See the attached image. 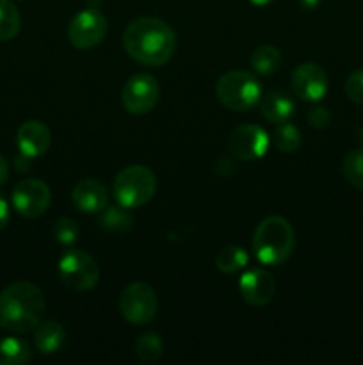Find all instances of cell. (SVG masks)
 <instances>
[{
    "label": "cell",
    "mask_w": 363,
    "mask_h": 365,
    "mask_svg": "<svg viewBox=\"0 0 363 365\" xmlns=\"http://www.w3.org/2000/svg\"><path fill=\"white\" fill-rule=\"evenodd\" d=\"M249 255L241 246H224L216 255V266L224 274H237L248 267Z\"/></svg>",
    "instance_id": "19"
},
{
    "label": "cell",
    "mask_w": 363,
    "mask_h": 365,
    "mask_svg": "<svg viewBox=\"0 0 363 365\" xmlns=\"http://www.w3.org/2000/svg\"><path fill=\"white\" fill-rule=\"evenodd\" d=\"M9 220H11L9 203H7V200L0 195V230H4V228L9 225Z\"/></svg>",
    "instance_id": "29"
},
{
    "label": "cell",
    "mask_w": 363,
    "mask_h": 365,
    "mask_svg": "<svg viewBox=\"0 0 363 365\" xmlns=\"http://www.w3.org/2000/svg\"><path fill=\"white\" fill-rule=\"evenodd\" d=\"M78 234H80V228H78L77 221L71 217H60L53 225V237L60 246H66V248L78 241Z\"/></svg>",
    "instance_id": "26"
},
{
    "label": "cell",
    "mask_w": 363,
    "mask_h": 365,
    "mask_svg": "<svg viewBox=\"0 0 363 365\" xmlns=\"http://www.w3.org/2000/svg\"><path fill=\"white\" fill-rule=\"evenodd\" d=\"M249 2L256 7H265V6H269V4H273L274 0H249Z\"/></svg>",
    "instance_id": "32"
},
{
    "label": "cell",
    "mask_w": 363,
    "mask_h": 365,
    "mask_svg": "<svg viewBox=\"0 0 363 365\" xmlns=\"http://www.w3.org/2000/svg\"><path fill=\"white\" fill-rule=\"evenodd\" d=\"M299 6H301L302 11H313L319 7L320 0H298Z\"/></svg>",
    "instance_id": "31"
},
{
    "label": "cell",
    "mask_w": 363,
    "mask_h": 365,
    "mask_svg": "<svg viewBox=\"0 0 363 365\" xmlns=\"http://www.w3.org/2000/svg\"><path fill=\"white\" fill-rule=\"evenodd\" d=\"M274 146H276L280 152L283 153H294L298 152L299 146H301V130H299L295 125H292L290 121L287 123L278 125L276 130H274Z\"/></svg>",
    "instance_id": "24"
},
{
    "label": "cell",
    "mask_w": 363,
    "mask_h": 365,
    "mask_svg": "<svg viewBox=\"0 0 363 365\" xmlns=\"http://www.w3.org/2000/svg\"><path fill=\"white\" fill-rule=\"evenodd\" d=\"M292 93L302 102H320L327 93V73L315 63H302L292 71Z\"/></svg>",
    "instance_id": "12"
},
{
    "label": "cell",
    "mask_w": 363,
    "mask_h": 365,
    "mask_svg": "<svg viewBox=\"0 0 363 365\" xmlns=\"http://www.w3.org/2000/svg\"><path fill=\"white\" fill-rule=\"evenodd\" d=\"M135 355L141 362L155 364L164 355V342L159 334H144L135 342Z\"/></svg>",
    "instance_id": "23"
},
{
    "label": "cell",
    "mask_w": 363,
    "mask_h": 365,
    "mask_svg": "<svg viewBox=\"0 0 363 365\" xmlns=\"http://www.w3.org/2000/svg\"><path fill=\"white\" fill-rule=\"evenodd\" d=\"M32 360V349L23 339H0V365H21Z\"/></svg>",
    "instance_id": "18"
},
{
    "label": "cell",
    "mask_w": 363,
    "mask_h": 365,
    "mask_svg": "<svg viewBox=\"0 0 363 365\" xmlns=\"http://www.w3.org/2000/svg\"><path fill=\"white\" fill-rule=\"evenodd\" d=\"M260 114L265 118L269 123L281 125L292 120L295 114V102L288 93L283 91H270L262 95L258 102Z\"/></svg>",
    "instance_id": "16"
},
{
    "label": "cell",
    "mask_w": 363,
    "mask_h": 365,
    "mask_svg": "<svg viewBox=\"0 0 363 365\" xmlns=\"http://www.w3.org/2000/svg\"><path fill=\"white\" fill-rule=\"evenodd\" d=\"M66 342V330L57 321H45L36 327L34 346L41 355H53Z\"/></svg>",
    "instance_id": "17"
},
{
    "label": "cell",
    "mask_w": 363,
    "mask_h": 365,
    "mask_svg": "<svg viewBox=\"0 0 363 365\" xmlns=\"http://www.w3.org/2000/svg\"><path fill=\"white\" fill-rule=\"evenodd\" d=\"M330 121H331V114L326 107L317 106V107H313V109H310L308 123L312 125L313 128H317V130H320V128H326L327 125H330Z\"/></svg>",
    "instance_id": "28"
},
{
    "label": "cell",
    "mask_w": 363,
    "mask_h": 365,
    "mask_svg": "<svg viewBox=\"0 0 363 365\" xmlns=\"http://www.w3.org/2000/svg\"><path fill=\"white\" fill-rule=\"evenodd\" d=\"M344 178L349 185L363 189V150H351L342 163Z\"/></svg>",
    "instance_id": "25"
},
{
    "label": "cell",
    "mask_w": 363,
    "mask_h": 365,
    "mask_svg": "<svg viewBox=\"0 0 363 365\" xmlns=\"http://www.w3.org/2000/svg\"><path fill=\"white\" fill-rule=\"evenodd\" d=\"M11 203L21 217L36 220L48 210L52 203V191L39 178H25L14 185Z\"/></svg>",
    "instance_id": "9"
},
{
    "label": "cell",
    "mask_w": 363,
    "mask_h": 365,
    "mask_svg": "<svg viewBox=\"0 0 363 365\" xmlns=\"http://www.w3.org/2000/svg\"><path fill=\"white\" fill-rule=\"evenodd\" d=\"M269 134L260 125H241L228 138V150L242 163L262 159L269 150Z\"/></svg>",
    "instance_id": "11"
},
{
    "label": "cell",
    "mask_w": 363,
    "mask_h": 365,
    "mask_svg": "<svg viewBox=\"0 0 363 365\" xmlns=\"http://www.w3.org/2000/svg\"><path fill=\"white\" fill-rule=\"evenodd\" d=\"M157 177L148 166L132 164L116 175L112 195L117 205L125 209H139L155 196Z\"/></svg>",
    "instance_id": "4"
},
{
    "label": "cell",
    "mask_w": 363,
    "mask_h": 365,
    "mask_svg": "<svg viewBox=\"0 0 363 365\" xmlns=\"http://www.w3.org/2000/svg\"><path fill=\"white\" fill-rule=\"evenodd\" d=\"M345 95L356 106H363V70L352 71L345 81Z\"/></svg>",
    "instance_id": "27"
},
{
    "label": "cell",
    "mask_w": 363,
    "mask_h": 365,
    "mask_svg": "<svg viewBox=\"0 0 363 365\" xmlns=\"http://www.w3.org/2000/svg\"><path fill=\"white\" fill-rule=\"evenodd\" d=\"M157 309H159V299L148 284L134 282L121 291L120 312L127 323L134 327L148 324L157 316Z\"/></svg>",
    "instance_id": "7"
},
{
    "label": "cell",
    "mask_w": 363,
    "mask_h": 365,
    "mask_svg": "<svg viewBox=\"0 0 363 365\" xmlns=\"http://www.w3.org/2000/svg\"><path fill=\"white\" fill-rule=\"evenodd\" d=\"M216 95L221 106L226 109L246 113L262 98V84L251 71L231 70L219 77L216 84Z\"/></svg>",
    "instance_id": "5"
},
{
    "label": "cell",
    "mask_w": 363,
    "mask_h": 365,
    "mask_svg": "<svg viewBox=\"0 0 363 365\" xmlns=\"http://www.w3.org/2000/svg\"><path fill=\"white\" fill-rule=\"evenodd\" d=\"M109 24L105 14L96 7H85L71 18L68 25V41L78 50L95 48L103 41Z\"/></svg>",
    "instance_id": "8"
},
{
    "label": "cell",
    "mask_w": 363,
    "mask_h": 365,
    "mask_svg": "<svg viewBox=\"0 0 363 365\" xmlns=\"http://www.w3.org/2000/svg\"><path fill=\"white\" fill-rule=\"evenodd\" d=\"M160 88L155 77L148 73H135L125 82L121 91V103L125 110L134 116H142L155 109Z\"/></svg>",
    "instance_id": "10"
},
{
    "label": "cell",
    "mask_w": 363,
    "mask_h": 365,
    "mask_svg": "<svg viewBox=\"0 0 363 365\" xmlns=\"http://www.w3.org/2000/svg\"><path fill=\"white\" fill-rule=\"evenodd\" d=\"M253 70L258 75L269 77V75L276 73L281 66V52L273 45H262L258 48L253 50L251 57H249Z\"/></svg>",
    "instance_id": "20"
},
{
    "label": "cell",
    "mask_w": 363,
    "mask_h": 365,
    "mask_svg": "<svg viewBox=\"0 0 363 365\" xmlns=\"http://www.w3.org/2000/svg\"><path fill=\"white\" fill-rule=\"evenodd\" d=\"M253 255L263 266H281L295 248V232L281 216H269L258 223L253 234Z\"/></svg>",
    "instance_id": "3"
},
{
    "label": "cell",
    "mask_w": 363,
    "mask_h": 365,
    "mask_svg": "<svg viewBox=\"0 0 363 365\" xmlns=\"http://www.w3.org/2000/svg\"><path fill=\"white\" fill-rule=\"evenodd\" d=\"M16 145L20 153L28 159H38L48 152L52 145V134L50 128L39 120H28L21 123L16 134Z\"/></svg>",
    "instance_id": "14"
},
{
    "label": "cell",
    "mask_w": 363,
    "mask_h": 365,
    "mask_svg": "<svg viewBox=\"0 0 363 365\" xmlns=\"http://www.w3.org/2000/svg\"><path fill=\"white\" fill-rule=\"evenodd\" d=\"M125 52L139 64L162 66L174 56L178 39L169 24L152 16L132 20L123 31Z\"/></svg>",
    "instance_id": "1"
},
{
    "label": "cell",
    "mask_w": 363,
    "mask_h": 365,
    "mask_svg": "<svg viewBox=\"0 0 363 365\" xmlns=\"http://www.w3.org/2000/svg\"><path fill=\"white\" fill-rule=\"evenodd\" d=\"M71 202L80 212L100 214L109 203V191L96 178H82L71 191Z\"/></svg>",
    "instance_id": "15"
},
{
    "label": "cell",
    "mask_w": 363,
    "mask_h": 365,
    "mask_svg": "<svg viewBox=\"0 0 363 365\" xmlns=\"http://www.w3.org/2000/svg\"><path fill=\"white\" fill-rule=\"evenodd\" d=\"M21 27L20 11L11 0H0V41L16 38Z\"/></svg>",
    "instance_id": "22"
},
{
    "label": "cell",
    "mask_w": 363,
    "mask_h": 365,
    "mask_svg": "<svg viewBox=\"0 0 363 365\" xmlns=\"http://www.w3.org/2000/svg\"><path fill=\"white\" fill-rule=\"evenodd\" d=\"M59 278L70 291L88 292L98 285V262L82 250H68L59 260Z\"/></svg>",
    "instance_id": "6"
},
{
    "label": "cell",
    "mask_w": 363,
    "mask_h": 365,
    "mask_svg": "<svg viewBox=\"0 0 363 365\" xmlns=\"http://www.w3.org/2000/svg\"><path fill=\"white\" fill-rule=\"evenodd\" d=\"M7 180H9V164L0 155V185L6 184Z\"/></svg>",
    "instance_id": "30"
},
{
    "label": "cell",
    "mask_w": 363,
    "mask_h": 365,
    "mask_svg": "<svg viewBox=\"0 0 363 365\" xmlns=\"http://www.w3.org/2000/svg\"><path fill=\"white\" fill-rule=\"evenodd\" d=\"M238 292L242 299L251 307H265L276 292V280L262 267L248 269L238 280Z\"/></svg>",
    "instance_id": "13"
},
{
    "label": "cell",
    "mask_w": 363,
    "mask_h": 365,
    "mask_svg": "<svg viewBox=\"0 0 363 365\" xmlns=\"http://www.w3.org/2000/svg\"><path fill=\"white\" fill-rule=\"evenodd\" d=\"M134 225V217L125 207H105L100 212V227L105 232H127Z\"/></svg>",
    "instance_id": "21"
},
{
    "label": "cell",
    "mask_w": 363,
    "mask_h": 365,
    "mask_svg": "<svg viewBox=\"0 0 363 365\" xmlns=\"http://www.w3.org/2000/svg\"><path fill=\"white\" fill-rule=\"evenodd\" d=\"M45 309V294L38 285L14 282L0 292V328L11 334H28L41 323Z\"/></svg>",
    "instance_id": "2"
}]
</instances>
